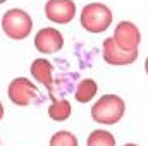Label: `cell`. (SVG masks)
<instances>
[{"mask_svg": "<svg viewBox=\"0 0 148 146\" xmlns=\"http://www.w3.org/2000/svg\"><path fill=\"white\" fill-rule=\"evenodd\" d=\"M126 112V103L119 95H103L98 98V102L91 107V117L98 124L112 126L117 124Z\"/></svg>", "mask_w": 148, "mask_h": 146, "instance_id": "obj_1", "label": "cell"}, {"mask_svg": "<svg viewBox=\"0 0 148 146\" xmlns=\"http://www.w3.org/2000/svg\"><path fill=\"white\" fill-rule=\"evenodd\" d=\"M112 10L105 3H88L81 10V26L90 33H103L112 24Z\"/></svg>", "mask_w": 148, "mask_h": 146, "instance_id": "obj_2", "label": "cell"}, {"mask_svg": "<svg viewBox=\"0 0 148 146\" xmlns=\"http://www.w3.org/2000/svg\"><path fill=\"white\" fill-rule=\"evenodd\" d=\"M2 29L10 40H24L33 29V21L26 10L10 9L2 16Z\"/></svg>", "mask_w": 148, "mask_h": 146, "instance_id": "obj_3", "label": "cell"}, {"mask_svg": "<svg viewBox=\"0 0 148 146\" xmlns=\"http://www.w3.org/2000/svg\"><path fill=\"white\" fill-rule=\"evenodd\" d=\"M9 100L17 107H28L38 100V88L28 79V77H16L9 84Z\"/></svg>", "mask_w": 148, "mask_h": 146, "instance_id": "obj_4", "label": "cell"}, {"mask_svg": "<svg viewBox=\"0 0 148 146\" xmlns=\"http://www.w3.org/2000/svg\"><path fill=\"white\" fill-rule=\"evenodd\" d=\"M102 53L107 64L110 65H129L138 59V50L121 48L114 38H107L102 45Z\"/></svg>", "mask_w": 148, "mask_h": 146, "instance_id": "obj_5", "label": "cell"}, {"mask_svg": "<svg viewBox=\"0 0 148 146\" xmlns=\"http://www.w3.org/2000/svg\"><path fill=\"white\" fill-rule=\"evenodd\" d=\"M45 16L57 24H67L76 16V3L73 0H48L45 3Z\"/></svg>", "mask_w": 148, "mask_h": 146, "instance_id": "obj_6", "label": "cell"}, {"mask_svg": "<svg viewBox=\"0 0 148 146\" xmlns=\"http://www.w3.org/2000/svg\"><path fill=\"white\" fill-rule=\"evenodd\" d=\"M114 40L124 50H138L140 41H141V33H140L138 26L133 24L131 21H121L115 26Z\"/></svg>", "mask_w": 148, "mask_h": 146, "instance_id": "obj_7", "label": "cell"}, {"mask_svg": "<svg viewBox=\"0 0 148 146\" xmlns=\"http://www.w3.org/2000/svg\"><path fill=\"white\" fill-rule=\"evenodd\" d=\"M64 46L62 33L55 28H43L35 36V48L41 53H55Z\"/></svg>", "mask_w": 148, "mask_h": 146, "instance_id": "obj_8", "label": "cell"}, {"mask_svg": "<svg viewBox=\"0 0 148 146\" xmlns=\"http://www.w3.org/2000/svg\"><path fill=\"white\" fill-rule=\"evenodd\" d=\"M29 71H31V76L36 79L38 83H41L50 91V96L53 98V86H52V83H53V79H52L53 65L48 60H45V59H36L29 65Z\"/></svg>", "mask_w": 148, "mask_h": 146, "instance_id": "obj_9", "label": "cell"}, {"mask_svg": "<svg viewBox=\"0 0 148 146\" xmlns=\"http://www.w3.org/2000/svg\"><path fill=\"white\" fill-rule=\"evenodd\" d=\"M97 91H98V84H97V81L86 77V79H81V81H79L74 96H76V100H77L79 103H88V102L93 100V96L97 95Z\"/></svg>", "mask_w": 148, "mask_h": 146, "instance_id": "obj_10", "label": "cell"}, {"mask_svg": "<svg viewBox=\"0 0 148 146\" xmlns=\"http://www.w3.org/2000/svg\"><path fill=\"white\" fill-rule=\"evenodd\" d=\"M71 113H73V107H71V103L66 98L53 100V103L48 107V117L52 120H57V122L67 120L71 117Z\"/></svg>", "mask_w": 148, "mask_h": 146, "instance_id": "obj_11", "label": "cell"}, {"mask_svg": "<svg viewBox=\"0 0 148 146\" xmlns=\"http://www.w3.org/2000/svg\"><path fill=\"white\" fill-rule=\"evenodd\" d=\"M86 146H115V138L109 131H93L86 139Z\"/></svg>", "mask_w": 148, "mask_h": 146, "instance_id": "obj_12", "label": "cell"}, {"mask_svg": "<svg viewBox=\"0 0 148 146\" xmlns=\"http://www.w3.org/2000/svg\"><path fill=\"white\" fill-rule=\"evenodd\" d=\"M50 146H77V138L71 131H59L50 138Z\"/></svg>", "mask_w": 148, "mask_h": 146, "instance_id": "obj_13", "label": "cell"}, {"mask_svg": "<svg viewBox=\"0 0 148 146\" xmlns=\"http://www.w3.org/2000/svg\"><path fill=\"white\" fill-rule=\"evenodd\" d=\"M2 117H3V105H2V102H0V120H2Z\"/></svg>", "mask_w": 148, "mask_h": 146, "instance_id": "obj_14", "label": "cell"}, {"mask_svg": "<svg viewBox=\"0 0 148 146\" xmlns=\"http://www.w3.org/2000/svg\"><path fill=\"white\" fill-rule=\"evenodd\" d=\"M145 71H147V74H148V57H147V60H145Z\"/></svg>", "mask_w": 148, "mask_h": 146, "instance_id": "obj_15", "label": "cell"}, {"mask_svg": "<svg viewBox=\"0 0 148 146\" xmlns=\"http://www.w3.org/2000/svg\"><path fill=\"white\" fill-rule=\"evenodd\" d=\"M124 146H138V145H134V143H127V145H124Z\"/></svg>", "mask_w": 148, "mask_h": 146, "instance_id": "obj_16", "label": "cell"}]
</instances>
